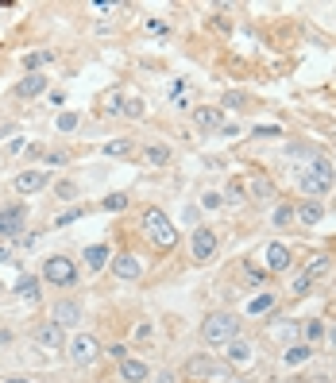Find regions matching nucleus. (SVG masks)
I'll use <instances>...</instances> for the list:
<instances>
[{"label": "nucleus", "mask_w": 336, "mask_h": 383, "mask_svg": "<svg viewBox=\"0 0 336 383\" xmlns=\"http://www.w3.org/2000/svg\"><path fill=\"white\" fill-rule=\"evenodd\" d=\"M236 337H240V317H236L232 310H217V314L205 317L201 341H205L209 348H224V345H232Z\"/></svg>", "instance_id": "obj_1"}, {"label": "nucleus", "mask_w": 336, "mask_h": 383, "mask_svg": "<svg viewBox=\"0 0 336 383\" xmlns=\"http://www.w3.org/2000/svg\"><path fill=\"white\" fill-rule=\"evenodd\" d=\"M298 186H301V194L306 198H321V194H329L332 186H336V170H332V163L325 159H313V163H306L301 167V175H298Z\"/></svg>", "instance_id": "obj_2"}, {"label": "nucleus", "mask_w": 336, "mask_h": 383, "mask_svg": "<svg viewBox=\"0 0 336 383\" xmlns=\"http://www.w3.org/2000/svg\"><path fill=\"white\" fill-rule=\"evenodd\" d=\"M139 225H143V236L155 244L159 252H170L178 244V232H174V225H170V217L162 213L159 206H151V209H143V217H139Z\"/></svg>", "instance_id": "obj_3"}, {"label": "nucleus", "mask_w": 336, "mask_h": 383, "mask_svg": "<svg viewBox=\"0 0 336 383\" xmlns=\"http://www.w3.org/2000/svg\"><path fill=\"white\" fill-rule=\"evenodd\" d=\"M39 279H47V283H51V287H78V264H73V259L70 256H51V259H47V264H43V275H39Z\"/></svg>", "instance_id": "obj_4"}, {"label": "nucleus", "mask_w": 336, "mask_h": 383, "mask_svg": "<svg viewBox=\"0 0 336 383\" xmlns=\"http://www.w3.org/2000/svg\"><path fill=\"white\" fill-rule=\"evenodd\" d=\"M228 372L232 368L209 353H193L190 360H186V379H228Z\"/></svg>", "instance_id": "obj_5"}, {"label": "nucleus", "mask_w": 336, "mask_h": 383, "mask_svg": "<svg viewBox=\"0 0 336 383\" xmlns=\"http://www.w3.org/2000/svg\"><path fill=\"white\" fill-rule=\"evenodd\" d=\"M104 353V345L93 337V333H78V337L70 341V360L78 364V368H89V364H97Z\"/></svg>", "instance_id": "obj_6"}, {"label": "nucleus", "mask_w": 336, "mask_h": 383, "mask_svg": "<svg viewBox=\"0 0 336 383\" xmlns=\"http://www.w3.org/2000/svg\"><path fill=\"white\" fill-rule=\"evenodd\" d=\"M31 345L51 348V353H62V345H66V329H62L59 322H39L35 329H31Z\"/></svg>", "instance_id": "obj_7"}, {"label": "nucleus", "mask_w": 336, "mask_h": 383, "mask_svg": "<svg viewBox=\"0 0 336 383\" xmlns=\"http://www.w3.org/2000/svg\"><path fill=\"white\" fill-rule=\"evenodd\" d=\"M23 225H28V206H23V201H16V206H4V209H0V240H12V236H20Z\"/></svg>", "instance_id": "obj_8"}, {"label": "nucleus", "mask_w": 336, "mask_h": 383, "mask_svg": "<svg viewBox=\"0 0 336 383\" xmlns=\"http://www.w3.org/2000/svg\"><path fill=\"white\" fill-rule=\"evenodd\" d=\"M217 248H220V240H217V232L212 229H193V236H190V252H193V259L198 264H209L212 256H217Z\"/></svg>", "instance_id": "obj_9"}, {"label": "nucleus", "mask_w": 336, "mask_h": 383, "mask_svg": "<svg viewBox=\"0 0 336 383\" xmlns=\"http://www.w3.org/2000/svg\"><path fill=\"white\" fill-rule=\"evenodd\" d=\"M112 275H116L120 283H139L143 279V264H139V256L132 252H120V256H112Z\"/></svg>", "instance_id": "obj_10"}, {"label": "nucleus", "mask_w": 336, "mask_h": 383, "mask_svg": "<svg viewBox=\"0 0 336 383\" xmlns=\"http://www.w3.org/2000/svg\"><path fill=\"white\" fill-rule=\"evenodd\" d=\"M193 124H198L201 132H220V128H224V109H220V105H198V109H193Z\"/></svg>", "instance_id": "obj_11"}, {"label": "nucleus", "mask_w": 336, "mask_h": 383, "mask_svg": "<svg viewBox=\"0 0 336 383\" xmlns=\"http://www.w3.org/2000/svg\"><path fill=\"white\" fill-rule=\"evenodd\" d=\"M290 264H294V256H290V248L286 244H267V275H282V271H290Z\"/></svg>", "instance_id": "obj_12"}, {"label": "nucleus", "mask_w": 336, "mask_h": 383, "mask_svg": "<svg viewBox=\"0 0 336 383\" xmlns=\"http://www.w3.org/2000/svg\"><path fill=\"white\" fill-rule=\"evenodd\" d=\"M47 182H51V170H43V167H31V170H23V175H16V190L20 194H35V190H43Z\"/></svg>", "instance_id": "obj_13"}, {"label": "nucleus", "mask_w": 336, "mask_h": 383, "mask_svg": "<svg viewBox=\"0 0 336 383\" xmlns=\"http://www.w3.org/2000/svg\"><path fill=\"white\" fill-rule=\"evenodd\" d=\"M51 322H59L62 329H66V325H81V306L73 302V298H59L51 310Z\"/></svg>", "instance_id": "obj_14"}, {"label": "nucleus", "mask_w": 336, "mask_h": 383, "mask_svg": "<svg viewBox=\"0 0 336 383\" xmlns=\"http://www.w3.org/2000/svg\"><path fill=\"white\" fill-rule=\"evenodd\" d=\"M224 364L228 368H248L251 364V341H244V337H236L232 345H224Z\"/></svg>", "instance_id": "obj_15"}, {"label": "nucleus", "mask_w": 336, "mask_h": 383, "mask_svg": "<svg viewBox=\"0 0 336 383\" xmlns=\"http://www.w3.org/2000/svg\"><path fill=\"white\" fill-rule=\"evenodd\" d=\"M321 217H325V206H321V201H313V198H309V201H298V209H294V221L306 225V229H309V225H317Z\"/></svg>", "instance_id": "obj_16"}, {"label": "nucleus", "mask_w": 336, "mask_h": 383, "mask_svg": "<svg viewBox=\"0 0 336 383\" xmlns=\"http://www.w3.org/2000/svg\"><path fill=\"white\" fill-rule=\"evenodd\" d=\"M248 194H251L256 201H275V198H278L275 182H270L267 175H251V178H248Z\"/></svg>", "instance_id": "obj_17"}, {"label": "nucleus", "mask_w": 336, "mask_h": 383, "mask_svg": "<svg viewBox=\"0 0 336 383\" xmlns=\"http://www.w3.org/2000/svg\"><path fill=\"white\" fill-rule=\"evenodd\" d=\"M143 163L147 167H170V159H174V151H170V143H147L143 151Z\"/></svg>", "instance_id": "obj_18"}, {"label": "nucleus", "mask_w": 336, "mask_h": 383, "mask_svg": "<svg viewBox=\"0 0 336 383\" xmlns=\"http://www.w3.org/2000/svg\"><path fill=\"white\" fill-rule=\"evenodd\" d=\"M16 295H20L23 302H39V298H43V279H39V275H20Z\"/></svg>", "instance_id": "obj_19"}, {"label": "nucleus", "mask_w": 336, "mask_h": 383, "mask_svg": "<svg viewBox=\"0 0 336 383\" xmlns=\"http://www.w3.org/2000/svg\"><path fill=\"white\" fill-rule=\"evenodd\" d=\"M81 259H85L89 271H104V267H109V259H112V252H109V244H89Z\"/></svg>", "instance_id": "obj_20"}, {"label": "nucleus", "mask_w": 336, "mask_h": 383, "mask_svg": "<svg viewBox=\"0 0 336 383\" xmlns=\"http://www.w3.org/2000/svg\"><path fill=\"white\" fill-rule=\"evenodd\" d=\"M325 329H329V325H325L321 317H309V322H298V341H301V345H317V341L325 337Z\"/></svg>", "instance_id": "obj_21"}, {"label": "nucleus", "mask_w": 336, "mask_h": 383, "mask_svg": "<svg viewBox=\"0 0 336 383\" xmlns=\"http://www.w3.org/2000/svg\"><path fill=\"white\" fill-rule=\"evenodd\" d=\"M147 376H151V368H147L143 360H136V356L120 360V379H124V383H143Z\"/></svg>", "instance_id": "obj_22"}, {"label": "nucleus", "mask_w": 336, "mask_h": 383, "mask_svg": "<svg viewBox=\"0 0 336 383\" xmlns=\"http://www.w3.org/2000/svg\"><path fill=\"white\" fill-rule=\"evenodd\" d=\"M313 360V345H286V353H282V364L286 368H301V364H309Z\"/></svg>", "instance_id": "obj_23"}, {"label": "nucleus", "mask_w": 336, "mask_h": 383, "mask_svg": "<svg viewBox=\"0 0 336 383\" xmlns=\"http://www.w3.org/2000/svg\"><path fill=\"white\" fill-rule=\"evenodd\" d=\"M43 89H47V78L43 74H28L20 86H16V97H39Z\"/></svg>", "instance_id": "obj_24"}, {"label": "nucleus", "mask_w": 336, "mask_h": 383, "mask_svg": "<svg viewBox=\"0 0 336 383\" xmlns=\"http://www.w3.org/2000/svg\"><path fill=\"white\" fill-rule=\"evenodd\" d=\"M224 201H228V206H244V201H248V186H244V178H232V182L224 186Z\"/></svg>", "instance_id": "obj_25"}, {"label": "nucleus", "mask_w": 336, "mask_h": 383, "mask_svg": "<svg viewBox=\"0 0 336 383\" xmlns=\"http://www.w3.org/2000/svg\"><path fill=\"white\" fill-rule=\"evenodd\" d=\"M47 62H54L51 51H28V54H23V66H28V74H39Z\"/></svg>", "instance_id": "obj_26"}, {"label": "nucleus", "mask_w": 336, "mask_h": 383, "mask_svg": "<svg viewBox=\"0 0 336 383\" xmlns=\"http://www.w3.org/2000/svg\"><path fill=\"white\" fill-rule=\"evenodd\" d=\"M332 271V259L329 256H313V259H309V264H306V275H309V279H325V275H329Z\"/></svg>", "instance_id": "obj_27"}, {"label": "nucleus", "mask_w": 336, "mask_h": 383, "mask_svg": "<svg viewBox=\"0 0 336 383\" xmlns=\"http://www.w3.org/2000/svg\"><path fill=\"white\" fill-rule=\"evenodd\" d=\"M270 221H275V229H286V225H294V206H290V201H278L275 213H270Z\"/></svg>", "instance_id": "obj_28"}, {"label": "nucleus", "mask_w": 336, "mask_h": 383, "mask_svg": "<svg viewBox=\"0 0 336 383\" xmlns=\"http://www.w3.org/2000/svg\"><path fill=\"white\" fill-rule=\"evenodd\" d=\"M309 290H313V279H309L306 271H298V275L290 279V298H306Z\"/></svg>", "instance_id": "obj_29"}, {"label": "nucleus", "mask_w": 336, "mask_h": 383, "mask_svg": "<svg viewBox=\"0 0 336 383\" xmlns=\"http://www.w3.org/2000/svg\"><path fill=\"white\" fill-rule=\"evenodd\" d=\"M275 302H278V295H267V290H263V295H256V298L248 302V314H267Z\"/></svg>", "instance_id": "obj_30"}, {"label": "nucleus", "mask_w": 336, "mask_h": 383, "mask_svg": "<svg viewBox=\"0 0 336 383\" xmlns=\"http://www.w3.org/2000/svg\"><path fill=\"white\" fill-rule=\"evenodd\" d=\"M104 155H112V159H120V155H132V140H109L104 143Z\"/></svg>", "instance_id": "obj_31"}, {"label": "nucleus", "mask_w": 336, "mask_h": 383, "mask_svg": "<svg viewBox=\"0 0 336 383\" xmlns=\"http://www.w3.org/2000/svg\"><path fill=\"white\" fill-rule=\"evenodd\" d=\"M278 333H282L286 345H298V322H290V317H282V322H275Z\"/></svg>", "instance_id": "obj_32"}, {"label": "nucleus", "mask_w": 336, "mask_h": 383, "mask_svg": "<svg viewBox=\"0 0 336 383\" xmlns=\"http://www.w3.org/2000/svg\"><path fill=\"white\" fill-rule=\"evenodd\" d=\"M244 105H248V93H240V89L220 97V109H244Z\"/></svg>", "instance_id": "obj_33"}, {"label": "nucleus", "mask_w": 336, "mask_h": 383, "mask_svg": "<svg viewBox=\"0 0 336 383\" xmlns=\"http://www.w3.org/2000/svg\"><path fill=\"white\" fill-rule=\"evenodd\" d=\"M244 279H248L251 287H263V283H267V267H251V264H244Z\"/></svg>", "instance_id": "obj_34"}, {"label": "nucleus", "mask_w": 336, "mask_h": 383, "mask_svg": "<svg viewBox=\"0 0 336 383\" xmlns=\"http://www.w3.org/2000/svg\"><path fill=\"white\" fill-rule=\"evenodd\" d=\"M251 136H256V140H282V128L278 124H259V128H251Z\"/></svg>", "instance_id": "obj_35"}, {"label": "nucleus", "mask_w": 336, "mask_h": 383, "mask_svg": "<svg viewBox=\"0 0 336 383\" xmlns=\"http://www.w3.org/2000/svg\"><path fill=\"white\" fill-rule=\"evenodd\" d=\"M54 198H59V201H73V198H78V182H70V178H66V182H59V186H54Z\"/></svg>", "instance_id": "obj_36"}, {"label": "nucleus", "mask_w": 336, "mask_h": 383, "mask_svg": "<svg viewBox=\"0 0 336 383\" xmlns=\"http://www.w3.org/2000/svg\"><path fill=\"white\" fill-rule=\"evenodd\" d=\"M101 206L109 209V213H120V209H128V194H109V198H104Z\"/></svg>", "instance_id": "obj_37"}, {"label": "nucleus", "mask_w": 336, "mask_h": 383, "mask_svg": "<svg viewBox=\"0 0 336 383\" xmlns=\"http://www.w3.org/2000/svg\"><path fill=\"white\" fill-rule=\"evenodd\" d=\"M54 124H59V132H73V128H78V112H59Z\"/></svg>", "instance_id": "obj_38"}, {"label": "nucleus", "mask_w": 336, "mask_h": 383, "mask_svg": "<svg viewBox=\"0 0 336 383\" xmlns=\"http://www.w3.org/2000/svg\"><path fill=\"white\" fill-rule=\"evenodd\" d=\"M201 206H205V209H220V206H224V194H220V190H205Z\"/></svg>", "instance_id": "obj_39"}, {"label": "nucleus", "mask_w": 336, "mask_h": 383, "mask_svg": "<svg viewBox=\"0 0 336 383\" xmlns=\"http://www.w3.org/2000/svg\"><path fill=\"white\" fill-rule=\"evenodd\" d=\"M124 112H128V117H132V120H139V117H143L147 109H143V101H128V105H124Z\"/></svg>", "instance_id": "obj_40"}, {"label": "nucleus", "mask_w": 336, "mask_h": 383, "mask_svg": "<svg viewBox=\"0 0 336 383\" xmlns=\"http://www.w3.org/2000/svg\"><path fill=\"white\" fill-rule=\"evenodd\" d=\"M66 159H70L66 151H51V155H47V163H51V167H66Z\"/></svg>", "instance_id": "obj_41"}, {"label": "nucleus", "mask_w": 336, "mask_h": 383, "mask_svg": "<svg viewBox=\"0 0 336 383\" xmlns=\"http://www.w3.org/2000/svg\"><path fill=\"white\" fill-rule=\"evenodd\" d=\"M23 148H28V140H23V136H16V140L8 143V155H20Z\"/></svg>", "instance_id": "obj_42"}, {"label": "nucleus", "mask_w": 336, "mask_h": 383, "mask_svg": "<svg viewBox=\"0 0 336 383\" xmlns=\"http://www.w3.org/2000/svg\"><path fill=\"white\" fill-rule=\"evenodd\" d=\"M109 356L120 364V360H128V348H124V345H112V348H109Z\"/></svg>", "instance_id": "obj_43"}, {"label": "nucleus", "mask_w": 336, "mask_h": 383, "mask_svg": "<svg viewBox=\"0 0 336 383\" xmlns=\"http://www.w3.org/2000/svg\"><path fill=\"white\" fill-rule=\"evenodd\" d=\"M16 244H20V248H35L39 236H35V232H31V236H16Z\"/></svg>", "instance_id": "obj_44"}, {"label": "nucleus", "mask_w": 336, "mask_h": 383, "mask_svg": "<svg viewBox=\"0 0 336 383\" xmlns=\"http://www.w3.org/2000/svg\"><path fill=\"white\" fill-rule=\"evenodd\" d=\"M81 217V209H70V213H59V225H73Z\"/></svg>", "instance_id": "obj_45"}, {"label": "nucleus", "mask_w": 336, "mask_h": 383, "mask_svg": "<svg viewBox=\"0 0 336 383\" xmlns=\"http://www.w3.org/2000/svg\"><path fill=\"white\" fill-rule=\"evenodd\" d=\"M155 383H178V376H174V372H159V376H155Z\"/></svg>", "instance_id": "obj_46"}, {"label": "nucleus", "mask_w": 336, "mask_h": 383, "mask_svg": "<svg viewBox=\"0 0 336 383\" xmlns=\"http://www.w3.org/2000/svg\"><path fill=\"white\" fill-rule=\"evenodd\" d=\"M147 31H159V35H162V31H167V23H162V20H147Z\"/></svg>", "instance_id": "obj_47"}, {"label": "nucleus", "mask_w": 336, "mask_h": 383, "mask_svg": "<svg viewBox=\"0 0 336 383\" xmlns=\"http://www.w3.org/2000/svg\"><path fill=\"white\" fill-rule=\"evenodd\" d=\"M325 337H329V345L336 348V325H329V329H325Z\"/></svg>", "instance_id": "obj_48"}, {"label": "nucleus", "mask_w": 336, "mask_h": 383, "mask_svg": "<svg viewBox=\"0 0 336 383\" xmlns=\"http://www.w3.org/2000/svg\"><path fill=\"white\" fill-rule=\"evenodd\" d=\"M8 341H12V333H8V329H0V345H8Z\"/></svg>", "instance_id": "obj_49"}, {"label": "nucleus", "mask_w": 336, "mask_h": 383, "mask_svg": "<svg viewBox=\"0 0 336 383\" xmlns=\"http://www.w3.org/2000/svg\"><path fill=\"white\" fill-rule=\"evenodd\" d=\"M4 383H31V379H23V376H12V379H4Z\"/></svg>", "instance_id": "obj_50"}, {"label": "nucleus", "mask_w": 336, "mask_h": 383, "mask_svg": "<svg viewBox=\"0 0 336 383\" xmlns=\"http://www.w3.org/2000/svg\"><path fill=\"white\" fill-rule=\"evenodd\" d=\"M228 383H251V379H228Z\"/></svg>", "instance_id": "obj_51"}, {"label": "nucleus", "mask_w": 336, "mask_h": 383, "mask_svg": "<svg viewBox=\"0 0 336 383\" xmlns=\"http://www.w3.org/2000/svg\"><path fill=\"white\" fill-rule=\"evenodd\" d=\"M0 295H4V283H0Z\"/></svg>", "instance_id": "obj_52"}]
</instances>
